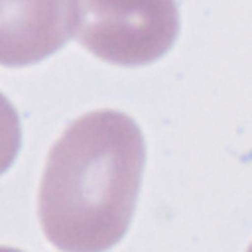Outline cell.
Returning a JSON list of instances; mask_svg holds the SVG:
<instances>
[{"mask_svg": "<svg viewBox=\"0 0 252 252\" xmlns=\"http://www.w3.org/2000/svg\"><path fill=\"white\" fill-rule=\"evenodd\" d=\"M175 0H77V39L114 65H146L175 41Z\"/></svg>", "mask_w": 252, "mask_h": 252, "instance_id": "7a4b0ae2", "label": "cell"}, {"mask_svg": "<svg viewBox=\"0 0 252 252\" xmlns=\"http://www.w3.org/2000/svg\"><path fill=\"white\" fill-rule=\"evenodd\" d=\"M138 124L118 110L83 114L53 144L37 211L47 240L63 252H104L126 232L144 169Z\"/></svg>", "mask_w": 252, "mask_h": 252, "instance_id": "6da1fadb", "label": "cell"}, {"mask_svg": "<svg viewBox=\"0 0 252 252\" xmlns=\"http://www.w3.org/2000/svg\"><path fill=\"white\" fill-rule=\"evenodd\" d=\"M0 252H22V250H16V248H10V246H0Z\"/></svg>", "mask_w": 252, "mask_h": 252, "instance_id": "5b68a950", "label": "cell"}, {"mask_svg": "<svg viewBox=\"0 0 252 252\" xmlns=\"http://www.w3.org/2000/svg\"><path fill=\"white\" fill-rule=\"evenodd\" d=\"M77 26V0H0V65H32L55 53Z\"/></svg>", "mask_w": 252, "mask_h": 252, "instance_id": "3957f363", "label": "cell"}, {"mask_svg": "<svg viewBox=\"0 0 252 252\" xmlns=\"http://www.w3.org/2000/svg\"><path fill=\"white\" fill-rule=\"evenodd\" d=\"M22 130H20V118L12 106V102L0 93V173H4L18 150H20Z\"/></svg>", "mask_w": 252, "mask_h": 252, "instance_id": "277c9868", "label": "cell"}, {"mask_svg": "<svg viewBox=\"0 0 252 252\" xmlns=\"http://www.w3.org/2000/svg\"><path fill=\"white\" fill-rule=\"evenodd\" d=\"M246 252H252V244H250V246H248V250H246Z\"/></svg>", "mask_w": 252, "mask_h": 252, "instance_id": "8992f818", "label": "cell"}]
</instances>
